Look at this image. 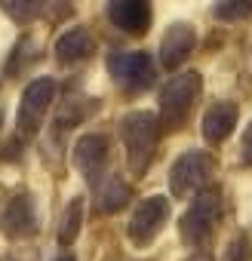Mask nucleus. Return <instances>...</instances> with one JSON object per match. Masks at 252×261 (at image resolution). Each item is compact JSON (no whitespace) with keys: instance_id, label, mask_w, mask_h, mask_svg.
Returning a JSON list of instances; mask_svg holds the SVG:
<instances>
[{"instance_id":"f257e3e1","label":"nucleus","mask_w":252,"mask_h":261,"mask_svg":"<svg viewBox=\"0 0 252 261\" xmlns=\"http://www.w3.org/2000/svg\"><path fill=\"white\" fill-rule=\"evenodd\" d=\"M160 117L151 111H130L120 120V139H123V151H126V166H130L133 175H145L157 142H160Z\"/></svg>"},{"instance_id":"f03ea898","label":"nucleus","mask_w":252,"mask_h":261,"mask_svg":"<svg viewBox=\"0 0 252 261\" xmlns=\"http://www.w3.org/2000/svg\"><path fill=\"white\" fill-rule=\"evenodd\" d=\"M203 92V77L200 71H185L175 74L163 89H160V126L163 129H182Z\"/></svg>"},{"instance_id":"7ed1b4c3","label":"nucleus","mask_w":252,"mask_h":261,"mask_svg":"<svg viewBox=\"0 0 252 261\" xmlns=\"http://www.w3.org/2000/svg\"><path fill=\"white\" fill-rule=\"evenodd\" d=\"M218 218H221V191L209 185V188H203L200 194H194V203L188 206V212H185L182 221H179V237H182V243L200 249V246L212 237Z\"/></svg>"},{"instance_id":"20e7f679","label":"nucleus","mask_w":252,"mask_h":261,"mask_svg":"<svg viewBox=\"0 0 252 261\" xmlns=\"http://www.w3.org/2000/svg\"><path fill=\"white\" fill-rule=\"evenodd\" d=\"M218 163L209 151H185L172 169H169V194L175 200H188L194 194H200L203 188L212 185V175H215Z\"/></svg>"},{"instance_id":"39448f33","label":"nucleus","mask_w":252,"mask_h":261,"mask_svg":"<svg viewBox=\"0 0 252 261\" xmlns=\"http://www.w3.org/2000/svg\"><path fill=\"white\" fill-rule=\"evenodd\" d=\"M56 101V80L53 77H37L25 86L22 101H19V114H16V126H19V136L31 139L37 136V129L46 117V111Z\"/></svg>"},{"instance_id":"423d86ee","label":"nucleus","mask_w":252,"mask_h":261,"mask_svg":"<svg viewBox=\"0 0 252 261\" xmlns=\"http://www.w3.org/2000/svg\"><path fill=\"white\" fill-rule=\"evenodd\" d=\"M108 74L130 92H142L154 83V62L148 53H111Z\"/></svg>"},{"instance_id":"0eeeda50","label":"nucleus","mask_w":252,"mask_h":261,"mask_svg":"<svg viewBox=\"0 0 252 261\" xmlns=\"http://www.w3.org/2000/svg\"><path fill=\"white\" fill-rule=\"evenodd\" d=\"M74 166L77 172L89 181V185H98L105 178V169H108V160H111V142L108 136L102 133H86L74 142Z\"/></svg>"},{"instance_id":"6e6552de","label":"nucleus","mask_w":252,"mask_h":261,"mask_svg":"<svg viewBox=\"0 0 252 261\" xmlns=\"http://www.w3.org/2000/svg\"><path fill=\"white\" fill-rule=\"evenodd\" d=\"M0 230L10 240H25L37 233V203L28 191L13 194L0 209Z\"/></svg>"},{"instance_id":"1a4fd4ad","label":"nucleus","mask_w":252,"mask_h":261,"mask_svg":"<svg viewBox=\"0 0 252 261\" xmlns=\"http://www.w3.org/2000/svg\"><path fill=\"white\" fill-rule=\"evenodd\" d=\"M166 218H169V197H148V200H142L139 209L133 212V218H130V227H126L130 230V240L136 246L154 243L157 233L163 230Z\"/></svg>"},{"instance_id":"9d476101","label":"nucleus","mask_w":252,"mask_h":261,"mask_svg":"<svg viewBox=\"0 0 252 261\" xmlns=\"http://www.w3.org/2000/svg\"><path fill=\"white\" fill-rule=\"evenodd\" d=\"M108 19L117 31L142 37L151 28V0H108Z\"/></svg>"},{"instance_id":"9b49d317","label":"nucleus","mask_w":252,"mask_h":261,"mask_svg":"<svg viewBox=\"0 0 252 261\" xmlns=\"http://www.w3.org/2000/svg\"><path fill=\"white\" fill-rule=\"evenodd\" d=\"M194 46H197V31H194L188 22L169 25L166 34H163V40H160V65H163L166 71L182 68V65L191 59Z\"/></svg>"},{"instance_id":"f8f14e48","label":"nucleus","mask_w":252,"mask_h":261,"mask_svg":"<svg viewBox=\"0 0 252 261\" xmlns=\"http://www.w3.org/2000/svg\"><path fill=\"white\" fill-rule=\"evenodd\" d=\"M56 59L62 65H77V62H86L92 53H95V37L89 34L86 25H74L68 28L65 34H59L56 46H53Z\"/></svg>"},{"instance_id":"ddd939ff","label":"nucleus","mask_w":252,"mask_h":261,"mask_svg":"<svg viewBox=\"0 0 252 261\" xmlns=\"http://www.w3.org/2000/svg\"><path fill=\"white\" fill-rule=\"evenodd\" d=\"M237 117H240V108L234 101H215L206 108L203 114V139L209 145H221L231 139L234 126H237Z\"/></svg>"},{"instance_id":"4468645a","label":"nucleus","mask_w":252,"mask_h":261,"mask_svg":"<svg viewBox=\"0 0 252 261\" xmlns=\"http://www.w3.org/2000/svg\"><path fill=\"white\" fill-rule=\"evenodd\" d=\"M130 200H133V188L126 185V181H120V178H108V181L102 185V191H98V209H102L105 215L120 212Z\"/></svg>"},{"instance_id":"2eb2a0df","label":"nucleus","mask_w":252,"mask_h":261,"mask_svg":"<svg viewBox=\"0 0 252 261\" xmlns=\"http://www.w3.org/2000/svg\"><path fill=\"white\" fill-rule=\"evenodd\" d=\"M83 224V197H71L59 218V246H71Z\"/></svg>"},{"instance_id":"dca6fc26","label":"nucleus","mask_w":252,"mask_h":261,"mask_svg":"<svg viewBox=\"0 0 252 261\" xmlns=\"http://www.w3.org/2000/svg\"><path fill=\"white\" fill-rule=\"evenodd\" d=\"M0 10L16 25H31L43 13V0H0Z\"/></svg>"},{"instance_id":"f3484780","label":"nucleus","mask_w":252,"mask_h":261,"mask_svg":"<svg viewBox=\"0 0 252 261\" xmlns=\"http://www.w3.org/2000/svg\"><path fill=\"white\" fill-rule=\"evenodd\" d=\"M212 16L218 22H243L252 19V0H215Z\"/></svg>"},{"instance_id":"a211bd4d","label":"nucleus","mask_w":252,"mask_h":261,"mask_svg":"<svg viewBox=\"0 0 252 261\" xmlns=\"http://www.w3.org/2000/svg\"><path fill=\"white\" fill-rule=\"evenodd\" d=\"M40 59V46L34 43V37H22L19 43H16V49H13V56H10V65H7V74H19V71H25L31 62H37Z\"/></svg>"},{"instance_id":"6ab92c4d","label":"nucleus","mask_w":252,"mask_h":261,"mask_svg":"<svg viewBox=\"0 0 252 261\" xmlns=\"http://www.w3.org/2000/svg\"><path fill=\"white\" fill-rule=\"evenodd\" d=\"M92 108H98V101H92V98H68V101L59 108V114H56V126L65 129L68 120H71V126H74V123H80Z\"/></svg>"},{"instance_id":"aec40b11","label":"nucleus","mask_w":252,"mask_h":261,"mask_svg":"<svg viewBox=\"0 0 252 261\" xmlns=\"http://www.w3.org/2000/svg\"><path fill=\"white\" fill-rule=\"evenodd\" d=\"M224 261H252V240L246 233H237L224 252Z\"/></svg>"},{"instance_id":"412c9836","label":"nucleus","mask_w":252,"mask_h":261,"mask_svg":"<svg viewBox=\"0 0 252 261\" xmlns=\"http://www.w3.org/2000/svg\"><path fill=\"white\" fill-rule=\"evenodd\" d=\"M240 160L246 166H252V123L246 126V133H243V145H240Z\"/></svg>"},{"instance_id":"4be33fe9","label":"nucleus","mask_w":252,"mask_h":261,"mask_svg":"<svg viewBox=\"0 0 252 261\" xmlns=\"http://www.w3.org/2000/svg\"><path fill=\"white\" fill-rule=\"evenodd\" d=\"M188 261H212V255H209V252H194Z\"/></svg>"},{"instance_id":"5701e85b","label":"nucleus","mask_w":252,"mask_h":261,"mask_svg":"<svg viewBox=\"0 0 252 261\" xmlns=\"http://www.w3.org/2000/svg\"><path fill=\"white\" fill-rule=\"evenodd\" d=\"M56 261H77V258H74V255H68V252H65V255H59V258H56Z\"/></svg>"},{"instance_id":"b1692460","label":"nucleus","mask_w":252,"mask_h":261,"mask_svg":"<svg viewBox=\"0 0 252 261\" xmlns=\"http://www.w3.org/2000/svg\"><path fill=\"white\" fill-rule=\"evenodd\" d=\"M0 261H16V258H13V255H4V258H0Z\"/></svg>"},{"instance_id":"393cba45","label":"nucleus","mask_w":252,"mask_h":261,"mask_svg":"<svg viewBox=\"0 0 252 261\" xmlns=\"http://www.w3.org/2000/svg\"><path fill=\"white\" fill-rule=\"evenodd\" d=\"M0 126H4V111H0Z\"/></svg>"}]
</instances>
